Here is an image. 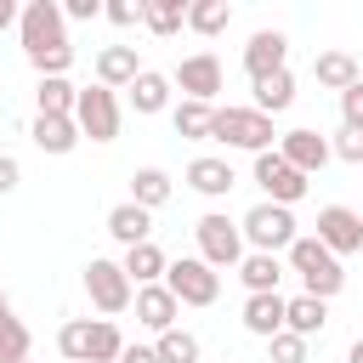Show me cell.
I'll use <instances>...</instances> for the list:
<instances>
[{
    "label": "cell",
    "instance_id": "obj_1",
    "mask_svg": "<svg viewBox=\"0 0 363 363\" xmlns=\"http://www.w3.org/2000/svg\"><path fill=\"white\" fill-rule=\"evenodd\" d=\"M57 352L68 363H119L125 352V335L113 318H68L57 329Z\"/></svg>",
    "mask_w": 363,
    "mask_h": 363
},
{
    "label": "cell",
    "instance_id": "obj_2",
    "mask_svg": "<svg viewBox=\"0 0 363 363\" xmlns=\"http://www.w3.org/2000/svg\"><path fill=\"white\" fill-rule=\"evenodd\" d=\"M289 272H301V284H306V295H318V301H335L340 295V284H346V272H340V261L306 233V238H295L289 250Z\"/></svg>",
    "mask_w": 363,
    "mask_h": 363
},
{
    "label": "cell",
    "instance_id": "obj_3",
    "mask_svg": "<svg viewBox=\"0 0 363 363\" xmlns=\"http://www.w3.org/2000/svg\"><path fill=\"white\" fill-rule=\"evenodd\" d=\"M272 119L255 113V108H216L210 119V142H227V147H244V153H272Z\"/></svg>",
    "mask_w": 363,
    "mask_h": 363
},
{
    "label": "cell",
    "instance_id": "obj_4",
    "mask_svg": "<svg viewBox=\"0 0 363 363\" xmlns=\"http://www.w3.org/2000/svg\"><path fill=\"white\" fill-rule=\"evenodd\" d=\"M238 233H244V244H255V255H278V250H289L301 233H295V216L284 210V204H255L244 221H238Z\"/></svg>",
    "mask_w": 363,
    "mask_h": 363
},
{
    "label": "cell",
    "instance_id": "obj_5",
    "mask_svg": "<svg viewBox=\"0 0 363 363\" xmlns=\"http://www.w3.org/2000/svg\"><path fill=\"white\" fill-rule=\"evenodd\" d=\"M193 238H199V261L216 267V272L244 261V233H238V221H227L221 210L199 216V221H193Z\"/></svg>",
    "mask_w": 363,
    "mask_h": 363
},
{
    "label": "cell",
    "instance_id": "obj_6",
    "mask_svg": "<svg viewBox=\"0 0 363 363\" xmlns=\"http://www.w3.org/2000/svg\"><path fill=\"white\" fill-rule=\"evenodd\" d=\"M17 34H23V51H28V57L68 45V23H62V6H57V0H28V6L17 11Z\"/></svg>",
    "mask_w": 363,
    "mask_h": 363
},
{
    "label": "cell",
    "instance_id": "obj_7",
    "mask_svg": "<svg viewBox=\"0 0 363 363\" xmlns=\"http://www.w3.org/2000/svg\"><path fill=\"white\" fill-rule=\"evenodd\" d=\"M164 289H170L182 306H216V295H221V272L204 267L199 255H182V261L164 267Z\"/></svg>",
    "mask_w": 363,
    "mask_h": 363
},
{
    "label": "cell",
    "instance_id": "obj_8",
    "mask_svg": "<svg viewBox=\"0 0 363 363\" xmlns=\"http://www.w3.org/2000/svg\"><path fill=\"white\" fill-rule=\"evenodd\" d=\"M85 295H91V306H96L102 318H113V312H125V306L136 301L125 267L108 261V255H91V261H85Z\"/></svg>",
    "mask_w": 363,
    "mask_h": 363
},
{
    "label": "cell",
    "instance_id": "obj_9",
    "mask_svg": "<svg viewBox=\"0 0 363 363\" xmlns=\"http://www.w3.org/2000/svg\"><path fill=\"white\" fill-rule=\"evenodd\" d=\"M74 125H79V136H91V142H113V136H119V96H113L108 85H85V91L74 96Z\"/></svg>",
    "mask_w": 363,
    "mask_h": 363
},
{
    "label": "cell",
    "instance_id": "obj_10",
    "mask_svg": "<svg viewBox=\"0 0 363 363\" xmlns=\"http://www.w3.org/2000/svg\"><path fill=\"white\" fill-rule=\"evenodd\" d=\"M312 238H318L335 261H340V255H357V250H363V216H357V210H346V204H323V210H318V233H312Z\"/></svg>",
    "mask_w": 363,
    "mask_h": 363
},
{
    "label": "cell",
    "instance_id": "obj_11",
    "mask_svg": "<svg viewBox=\"0 0 363 363\" xmlns=\"http://www.w3.org/2000/svg\"><path fill=\"white\" fill-rule=\"evenodd\" d=\"M255 187L267 193V204H284V210L306 199V176L295 164H284L278 153H255Z\"/></svg>",
    "mask_w": 363,
    "mask_h": 363
},
{
    "label": "cell",
    "instance_id": "obj_12",
    "mask_svg": "<svg viewBox=\"0 0 363 363\" xmlns=\"http://www.w3.org/2000/svg\"><path fill=\"white\" fill-rule=\"evenodd\" d=\"M170 85H182L187 102H210V108H216V96H221V57H216V51L182 57V68L170 74Z\"/></svg>",
    "mask_w": 363,
    "mask_h": 363
},
{
    "label": "cell",
    "instance_id": "obj_13",
    "mask_svg": "<svg viewBox=\"0 0 363 363\" xmlns=\"http://www.w3.org/2000/svg\"><path fill=\"white\" fill-rule=\"evenodd\" d=\"M272 153H278L284 164H295L301 176H318V170H323V164L335 159V153H329V142H323L318 130H284Z\"/></svg>",
    "mask_w": 363,
    "mask_h": 363
},
{
    "label": "cell",
    "instance_id": "obj_14",
    "mask_svg": "<svg viewBox=\"0 0 363 363\" xmlns=\"http://www.w3.org/2000/svg\"><path fill=\"white\" fill-rule=\"evenodd\" d=\"M284 57H289V40H284L278 28H255V34H250V45H244V74H250V85H255V79H267V74H278V68H284Z\"/></svg>",
    "mask_w": 363,
    "mask_h": 363
},
{
    "label": "cell",
    "instance_id": "obj_15",
    "mask_svg": "<svg viewBox=\"0 0 363 363\" xmlns=\"http://www.w3.org/2000/svg\"><path fill=\"white\" fill-rule=\"evenodd\" d=\"M136 323L142 329H153V335H164V329H176V312H182V301L164 289V284H147V289H136Z\"/></svg>",
    "mask_w": 363,
    "mask_h": 363
},
{
    "label": "cell",
    "instance_id": "obj_16",
    "mask_svg": "<svg viewBox=\"0 0 363 363\" xmlns=\"http://www.w3.org/2000/svg\"><path fill=\"white\" fill-rule=\"evenodd\" d=\"M233 182H238V176H233V164H227V159H216V153H199V159L187 164V187H193V193H204V199H227V193H233Z\"/></svg>",
    "mask_w": 363,
    "mask_h": 363
},
{
    "label": "cell",
    "instance_id": "obj_17",
    "mask_svg": "<svg viewBox=\"0 0 363 363\" xmlns=\"http://www.w3.org/2000/svg\"><path fill=\"white\" fill-rule=\"evenodd\" d=\"M28 136H34V147H40V153H74V147H79V125H74V119H62V113H34Z\"/></svg>",
    "mask_w": 363,
    "mask_h": 363
},
{
    "label": "cell",
    "instance_id": "obj_18",
    "mask_svg": "<svg viewBox=\"0 0 363 363\" xmlns=\"http://www.w3.org/2000/svg\"><path fill=\"white\" fill-rule=\"evenodd\" d=\"M119 267H125L130 289H147V284H164V267H170V261H164V250H159V244L147 238V244H130Z\"/></svg>",
    "mask_w": 363,
    "mask_h": 363
},
{
    "label": "cell",
    "instance_id": "obj_19",
    "mask_svg": "<svg viewBox=\"0 0 363 363\" xmlns=\"http://www.w3.org/2000/svg\"><path fill=\"white\" fill-rule=\"evenodd\" d=\"M136 74H142V62H136V45H102V51H96V85L119 91V85H130Z\"/></svg>",
    "mask_w": 363,
    "mask_h": 363
},
{
    "label": "cell",
    "instance_id": "obj_20",
    "mask_svg": "<svg viewBox=\"0 0 363 363\" xmlns=\"http://www.w3.org/2000/svg\"><path fill=\"white\" fill-rule=\"evenodd\" d=\"M125 91H130V108H136L142 119H147V113H164V108H170V74H159V68H142V74H136V79H130Z\"/></svg>",
    "mask_w": 363,
    "mask_h": 363
},
{
    "label": "cell",
    "instance_id": "obj_21",
    "mask_svg": "<svg viewBox=\"0 0 363 363\" xmlns=\"http://www.w3.org/2000/svg\"><path fill=\"white\" fill-rule=\"evenodd\" d=\"M323 323H329V301H318V295H295V301H284V329H289V335L312 340V335H323Z\"/></svg>",
    "mask_w": 363,
    "mask_h": 363
},
{
    "label": "cell",
    "instance_id": "obj_22",
    "mask_svg": "<svg viewBox=\"0 0 363 363\" xmlns=\"http://www.w3.org/2000/svg\"><path fill=\"white\" fill-rule=\"evenodd\" d=\"M312 79H318L323 91H346V85H357L363 74H357V57H352V51H318V57H312Z\"/></svg>",
    "mask_w": 363,
    "mask_h": 363
},
{
    "label": "cell",
    "instance_id": "obj_23",
    "mask_svg": "<svg viewBox=\"0 0 363 363\" xmlns=\"http://www.w3.org/2000/svg\"><path fill=\"white\" fill-rule=\"evenodd\" d=\"M108 233H113L125 250H130V244H147V238H153V216H147L142 204H130V199H125V204H113V210H108Z\"/></svg>",
    "mask_w": 363,
    "mask_h": 363
},
{
    "label": "cell",
    "instance_id": "obj_24",
    "mask_svg": "<svg viewBox=\"0 0 363 363\" xmlns=\"http://www.w3.org/2000/svg\"><path fill=\"white\" fill-rule=\"evenodd\" d=\"M238 278H244V289H250V295H278L284 261H278V255H255V250H250V255L238 261Z\"/></svg>",
    "mask_w": 363,
    "mask_h": 363
},
{
    "label": "cell",
    "instance_id": "obj_25",
    "mask_svg": "<svg viewBox=\"0 0 363 363\" xmlns=\"http://www.w3.org/2000/svg\"><path fill=\"white\" fill-rule=\"evenodd\" d=\"M244 329L261 335V340H272L284 329V295H250L244 301Z\"/></svg>",
    "mask_w": 363,
    "mask_h": 363
},
{
    "label": "cell",
    "instance_id": "obj_26",
    "mask_svg": "<svg viewBox=\"0 0 363 363\" xmlns=\"http://www.w3.org/2000/svg\"><path fill=\"white\" fill-rule=\"evenodd\" d=\"M142 28L170 40L176 28H187V0H142Z\"/></svg>",
    "mask_w": 363,
    "mask_h": 363
},
{
    "label": "cell",
    "instance_id": "obj_27",
    "mask_svg": "<svg viewBox=\"0 0 363 363\" xmlns=\"http://www.w3.org/2000/svg\"><path fill=\"white\" fill-rule=\"evenodd\" d=\"M295 102V74L289 68H278V74H267V79H255V113H284Z\"/></svg>",
    "mask_w": 363,
    "mask_h": 363
},
{
    "label": "cell",
    "instance_id": "obj_28",
    "mask_svg": "<svg viewBox=\"0 0 363 363\" xmlns=\"http://www.w3.org/2000/svg\"><path fill=\"white\" fill-rule=\"evenodd\" d=\"M170 187H176V182H170L159 164H147V170H136V176H130V204H142V210L153 216V210L170 199Z\"/></svg>",
    "mask_w": 363,
    "mask_h": 363
},
{
    "label": "cell",
    "instance_id": "obj_29",
    "mask_svg": "<svg viewBox=\"0 0 363 363\" xmlns=\"http://www.w3.org/2000/svg\"><path fill=\"white\" fill-rule=\"evenodd\" d=\"M210 119H216V108L210 102H176V113H170V125H176V136H187V142H210Z\"/></svg>",
    "mask_w": 363,
    "mask_h": 363
},
{
    "label": "cell",
    "instance_id": "obj_30",
    "mask_svg": "<svg viewBox=\"0 0 363 363\" xmlns=\"http://www.w3.org/2000/svg\"><path fill=\"white\" fill-rule=\"evenodd\" d=\"M227 23H233V6H227V0H193V6H187V28L204 34V40H216Z\"/></svg>",
    "mask_w": 363,
    "mask_h": 363
},
{
    "label": "cell",
    "instance_id": "obj_31",
    "mask_svg": "<svg viewBox=\"0 0 363 363\" xmlns=\"http://www.w3.org/2000/svg\"><path fill=\"white\" fill-rule=\"evenodd\" d=\"M74 96H79L74 79H40V85H34L40 113H62V119H74Z\"/></svg>",
    "mask_w": 363,
    "mask_h": 363
},
{
    "label": "cell",
    "instance_id": "obj_32",
    "mask_svg": "<svg viewBox=\"0 0 363 363\" xmlns=\"http://www.w3.org/2000/svg\"><path fill=\"white\" fill-rule=\"evenodd\" d=\"M153 357H159V363H199V335L164 329V335H153Z\"/></svg>",
    "mask_w": 363,
    "mask_h": 363
},
{
    "label": "cell",
    "instance_id": "obj_33",
    "mask_svg": "<svg viewBox=\"0 0 363 363\" xmlns=\"http://www.w3.org/2000/svg\"><path fill=\"white\" fill-rule=\"evenodd\" d=\"M28 346H34L28 323L6 312V318H0V363H17V357H28Z\"/></svg>",
    "mask_w": 363,
    "mask_h": 363
},
{
    "label": "cell",
    "instance_id": "obj_34",
    "mask_svg": "<svg viewBox=\"0 0 363 363\" xmlns=\"http://www.w3.org/2000/svg\"><path fill=\"white\" fill-rule=\"evenodd\" d=\"M267 352H272V363H306V340L289 335V329H278V335L267 340Z\"/></svg>",
    "mask_w": 363,
    "mask_h": 363
},
{
    "label": "cell",
    "instance_id": "obj_35",
    "mask_svg": "<svg viewBox=\"0 0 363 363\" xmlns=\"http://www.w3.org/2000/svg\"><path fill=\"white\" fill-rule=\"evenodd\" d=\"M340 125L346 130H363V79L340 91Z\"/></svg>",
    "mask_w": 363,
    "mask_h": 363
},
{
    "label": "cell",
    "instance_id": "obj_36",
    "mask_svg": "<svg viewBox=\"0 0 363 363\" xmlns=\"http://www.w3.org/2000/svg\"><path fill=\"white\" fill-rule=\"evenodd\" d=\"M329 153L346 159V164H363V130H346V125H340V136L329 142Z\"/></svg>",
    "mask_w": 363,
    "mask_h": 363
},
{
    "label": "cell",
    "instance_id": "obj_37",
    "mask_svg": "<svg viewBox=\"0 0 363 363\" xmlns=\"http://www.w3.org/2000/svg\"><path fill=\"white\" fill-rule=\"evenodd\" d=\"M102 17H108L113 28H130V23H142V0H108Z\"/></svg>",
    "mask_w": 363,
    "mask_h": 363
},
{
    "label": "cell",
    "instance_id": "obj_38",
    "mask_svg": "<svg viewBox=\"0 0 363 363\" xmlns=\"http://www.w3.org/2000/svg\"><path fill=\"white\" fill-rule=\"evenodd\" d=\"M68 17H74V23H91V17H102V0H68V6H62V23H68Z\"/></svg>",
    "mask_w": 363,
    "mask_h": 363
},
{
    "label": "cell",
    "instance_id": "obj_39",
    "mask_svg": "<svg viewBox=\"0 0 363 363\" xmlns=\"http://www.w3.org/2000/svg\"><path fill=\"white\" fill-rule=\"evenodd\" d=\"M17 182H23V164H17L11 153H0V199H6V193H17Z\"/></svg>",
    "mask_w": 363,
    "mask_h": 363
},
{
    "label": "cell",
    "instance_id": "obj_40",
    "mask_svg": "<svg viewBox=\"0 0 363 363\" xmlns=\"http://www.w3.org/2000/svg\"><path fill=\"white\" fill-rule=\"evenodd\" d=\"M119 363H159V357H153V346H136V340H125Z\"/></svg>",
    "mask_w": 363,
    "mask_h": 363
},
{
    "label": "cell",
    "instance_id": "obj_41",
    "mask_svg": "<svg viewBox=\"0 0 363 363\" xmlns=\"http://www.w3.org/2000/svg\"><path fill=\"white\" fill-rule=\"evenodd\" d=\"M11 23H17V6H11V0H0V34H6Z\"/></svg>",
    "mask_w": 363,
    "mask_h": 363
},
{
    "label": "cell",
    "instance_id": "obj_42",
    "mask_svg": "<svg viewBox=\"0 0 363 363\" xmlns=\"http://www.w3.org/2000/svg\"><path fill=\"white\" fill-rule=\"evenodd\" d=\"M346 363H363V340H352V352H346Z\"/></svg>",
    "mask_w": 363,
    "mask_h": 363
},
{
    "label": "cell",
    "instance_id": "obj_43",
    "mask_svg": "<svg viewBox=\"0 0 363 363\" xmlns=\"http://www.w3.org/2000/svg\"><path fill=\"white\" fill-rule=\"evenodd\" d=\"M6 312H11V301H6V289H0V318H6Z\"/></svg>",
    "mask_w": 363,
    "mask_h": 363
},
{
    "label": "cell",
    "instance_id": "obj_44",
    "mask_svg": "<svg viewBox=\"0 0 363 363\" xmlns=\"http://www.w3.org/2000/svg\"><path fill=\"white\" fill-rule=\"evenodd\" d=\"M0 102H6V85H0Z\"/></svg>",
    "mask_w": 363,
    "mask_h": 363
},
{
    "label": "cell",
    "instance_id": "obj_45",
    "mask_svg": "<svg viewBox=\"0 0 363 363\" xmlns=\"http://www.w3.org/2000/svg\"><path fill=\"white\" fill-rule=\"evenodd\" d=\"M17 363H28V357H17Z\"/></svg>",
    "mask_w": 363,
    "mask_h": 363
}]
</instances>
